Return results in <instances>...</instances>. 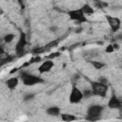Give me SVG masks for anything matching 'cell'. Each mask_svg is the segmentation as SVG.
I'll use <instances>...</instances> for the list:
<instances>
[{
  "instance_id": "7c38bea8",
  "label": "cell",
  "mask_w": 122,
  "mask_h": 122,
  "mask_svg": "<svg viewBox=\"0 0 122 122\" xmlns=\"http://www.w3.org/2000/svg\"><path fill=\"white\" fill-rule=\"evenodd\" d=\"M60 116L64 122H72V121L77 120V117L73 114H71V113H61Z\"/></svg>"
},
{
  "instance_id": "8fae6325",
  "label": "cell",
  "mask_w": 122,
  "mask_h": 122,
  "mask_svg": "<svg viewBox=\"0 0 122 122\" xmlns=\"http://www.w3.org/2000/svg\"><path fill=\"white\" fill-rule=\"evenodd\" d=\"M46 112L49 114V115H51V116H57L60 114V108H58L57 106H51L50 108H48L46 110Z\"/></svg>"
},
{
  "instance_id": "2e32d148",
  "label": "cell",
  "mask_w": 122,
  "mask_h": 122,
  "mask_svg": "<svg viewBox=\"0 0 122 122\" xmlns=\"http://www.w3.org/2000/svg\"><path fill=\"white\" fill-rule=\"evenodd\" d=\"M90 63H91V64L93 66V68L96 69V70H100V69H102L103 67H105V64L102 63V62H100V61H94V60H92V61H90Z\"/></svg>"
},
{
  "instance_id": "4316f807",
  "label": "cell",
  "mask_w": 122,
  "mask_h": 122,
  "mask_svg": "<svg viewBox=\"0 0 122 122\" xmlns=\"http://www.w3.org/2000/svg\"><path fill=\"white\" fill-rule=\"evenodd\" d=\"M18 70H20V69H19V68H14L13 70H11V71H10V73H13V72H15V71H17Z\"/></svg>"
},
{
  "instance_id": "ba28073f",
  "label": "cell",
  "mask_w": 122,
  "mask_h": 122,
  "mask_svg": "<svg viewBox=\"0 0 122 122\" xmlns=\"http://www.w3.org/2000/svg\"><path fill=\"white\" fill-rule=\"evenodd\" d=\"M108 107L110 109H114V110L122 111V102L120 101V99L115 94H112L111 96V98L109 99Z\"/></svg>"
},
{
  "instance_id": "8992f818",
  "label": "cell",
  "mask_w": 122,
  "mask_h": 122,
  "mask_svg": "<svg viewBox=\"0 0 122 122\" xmlns=\"http://www.w3.org/2000/svg\"><path fill=\"white\" fill-rule=\"evenodd\" d=\"M83 98H84L83 92H81L76 86H72V88L71 90V93L69 95V101H70V103H71V104H77Z\"/></svg>"
},
{
  "instance_id": "52a82bcc",
  "label": "cell",
  "mask_w": 122,
  "mask_h": 122,
  "mask_svg": "<svg viewBox=\"0 0 122 122\" xmlns=\"http://www.w3.org/2000/svg\"><path fill=\"white\" fill-rule=\"evenodd\" d=\"M106 20L107 22L109 23V26L111 28V30L112 32H116L117 30H119L120 27H121V21L119 18L117 17H114V16H111V15H106Z\"/></svg>"
},
{
  "instance_id": "d4e9b609",
  "label": "cell",
  "mask_w": 122,
  "mask_h": 122,
  "mask_svg": "<svg viewBox=\"0 0 122 122\" xmlns=\"http://www.w3.org/2000/svg\"><path fill=\"white\" fill-rule=\"evenodd\" d=\"M99 82H101V83H103V84H107V85H108V80H107V78H105V77L100 78V79H99Z\"/></svg>"
},
{
  "instance_id": "30bf717a",
  "label": "cell",
  "mask_w": 122,
  "mask_h": 122,
  "mask_svg": "<svg viewBox=\"0 0 122 122\" xmlns=\"http://www.w3.org/2000/svg\"><path fill=\"white\" fill-rule=\"evenodd\" d=\"M18 82H19V79H18V77H10V78H9L7 81H6V85H7V87L10 89V90H13V89H15L16 87H17V85H18Z\"/></svg>"
},
{
  "instance_id": "7402d4cb",
  "label": "cell",
  "mask_w": 122,
  "mask_h": 122,
  "mask_svg": "<svg viewBox=\"0 0 122 122\" xmlns=\"http://www.w3.org/2000/svg\"><path fill=\"white\" fill-rule=\"evenodd\" d=\"M92 95H93L92 89H91V90H85V91L83 92V96H84V98H89V97H91Z\"/></svg>"
},
{
  "instance_id": "e0dca14e",
  "label": "cell",
  "mask_w": 122,
  "mask_h": 122,
  "mask_svg": "<svg viewBox=\"0 0 122 122\" xmlns=\"http://www.w3.org/2000/svg\"><path fill=\"white\" fill-rule=\"evenodd\" d=\"M60 55H61V52H60V51H54V52H51V53L48 54V55L45 57V59H46V60H51V59H54V58L59 57Z\"/></svg>"
},
{
  "instance_id": "ac0fdd59",
  "label": "cell",
  "mask_w": 122,
  "mask_h": 122,
  "mask_svg": "<svg viewBox=\"0 0 122 122\" xmlns=\"http://www.w3.org/2000/svg\"><path fill=\"white\" fill-rule=\"evenodd\" d=\"M94 6L98 9H104V8H107L109 6V4L107 2H103V1H94Z\"/></svg>"
},
{
  "instance_id": "5bb4252c",
  "label": "cell",
  "mask_w": 122,
  "mask_h": 122,
  "mask_svg": "<svg viewBox=\"0 0 122 122\" xmlns=\"http://www.w3.org/2000/svg\"><path fill=\"white\" fill-rule=\"evenodd\" d=\"M45 51H47V49H46L45 46L36 47V48H33L31 50V53L34 54V55H37V56H39V54H41V53H44Z\"/></svg>"
},
{
  "instance_id": "d6986e66",
  "label": "cell",
  "mask_w": 122,
  "mask_h": 122,
  "mask_svg": "<svg viewBox=\"0 0 122 122\" xmlns=\"http://www.w3.org/2000/svg\"><path fill=\"white\" fill-rule=\"evenodd\" d=\"M14 38H15L14 34H12V33H8V34H6V35L4 36V41H5L6 43H10Z\"/></svg>"
},
{
  "instance_id": "5b68a950",
  "label": "cell",
  "mask_w": 122,
  "mask_h": 122,
  "mask_svg": "<svg viewBox=\"0 0 122 122\" xmlns=\"http://www.w3.org/2000/svg\"><path fill=\"white\" fill-rule=\"evenodd\" d=\"M28 44V40H27V36H26V33L23 32V31H20V36H19V39L15 45V52L16 54H18L19 56L21 55H24V52H25V47L27 46Z\"/></svg>"
},
{
  "instance_id": "9c48e42d",
  "label": "cell",
  "mask_w": 122,
  "mask_h": 122,
  "mask_svg": "<svg viewBox=\"0 0 122 122\" xmlns=\"http://www.w3.org/2000/svg\"><path fill=\"white\" fill-rule=\"evenodd\" d=\"M53 66H54L53 61H51V60H46V61H44V62L38 67V71H39V73L49 72V71L52 69Z\"/></svg>"
},
{
  "instance_id": "44dd1931",
  "label": "cell",
  "mask_w": 122,
  "mask_h": 122,
  "mask_svg": "<svg viewBox=\"0 0 122 122\" xmlns=\"http://www.w3.org/2000/svg\"><path fill=\"white\" fill-rule=\"evenodd\" d=\"M41 60H42L41 56H35V57H32L31 59H30V60H29V63H30V64L38 63V62H40Z\"/></svg>"
},
{
  "instance_id": "603a6c76",
  "label": "cell",
  "mask_w": 122,
  "mask_h": 122,
  "mask_svg": "<svg viewBox=\"0 0 122 122\" xmlns=\"http://www.w3.org/2000/svg\"><path fill=\"white\" fill-rule=\"evenodd\" d=\"M105 51H106L107 53H112V52H113V51H114V48H113L112 44L108 45V46L106 47V49H105Z\"/></svg>"
},
{
  "instance_id": "277c9868",
  "label": "cell",
  "mask_w": 122,
  "mask_h": 122,
  "mask_svg": "<svg viewBox=\"0 0 122 122\" xmlns=\"http://www.w3.org/2000/svg\"><path fill=\"white\" fill-rule=\"evenodd\" d=\"M68 15L70 17L71 20L74 21L75 24H82V23H86L88 22V19L86 18L84 12L82 11L81 9H74V10H71L68 11Z\"/></svg>"
},
{
  "instance_id": "ffe728a7",
  "label": "cell",
  "mask_w": 122,
  "mask_h": 122,
  "mask_svg": "<svg viewBox=\"0 0 122 122\" xmlns=\"http://www.w3.org/2000/svg\"><path fill=\"white\" fill-rule=\"evenodd\" d=\"M14 58H15V55H8L6 58H3V59H2V65L6 64V63H10V62H12Z\"/></svg>"
},
{
  "instance_id": "83f0119b",
  "label": "cell",
  "mask_w": 122,
  "mask_h": 122,
  "mask_svg": "<svg viewBox=\"0 0 122 122\" xmlns=\"http://www.w3.org/2000/svg\"><path fill=\"white\" fill-rule=\"evenodd\" d=\"M51 31H55L56 27H51Z\"/></svg>"
},
{
  "instance_id": "6da1fadb",
  "label": "cell",
  "mask_w": 122,
  "mask_h": 122,
  "mask_svg": "<svg viewBox=\"0 0 122 122\" xmlns=\"http://www.w3.org/2000/svg\"><path fill=\"white\" fill-rule=\"evenodd\" d=\"M103 110H104V107L101 105H91L87 110V115L85 118L91 122L97 121L100 119Z\"/></svg>"
},
{
  "instance_id": "7a4b0ae2",
  "label": "cell",
  "mask_w": 122,
  "mask_h": 122,
  "mask_svg": "<svg viewBox=\"0 0 122 122\" xmlns=\"http://www.w3.org/2000/svg\"><path fill=\"white\" fill-rule=\"evenodd\" d=\"M20 78H21V80L25 86H33V85L41 84L44 82V79L41 78L40 76L30 74V73L26 72V71H23L20 73Z\"/></svg>"
},
{
  "instance_id": "9a60e30c",
  "label": "cell",
  "mask_w": 122,
  "mask_h": 122,
  "mask_svg": "<svg viewBox=\"0 0 122 122\" xmlns=\"http://www.w3.org/2000/svg\"><path fill=\"white\" fill-rule=\"evenodd\" d=\"M62 39H61V37L60 38H58V39H55V40H53V41H51L50 43H48L45 47H46V49H47V51H49L51 48H54V47H57V45L59 44V42L61 41Z\"/></svg>"
},
{
  "instance_id": "cb8c5ba5",
  "label": "cell",
  "mask_w": 122,
  "mask_h": 122,
  "mask_svg": "<svg viewBox=\"0 0 122 122\" xmlns=\"http://www.w3.org/2000/svg\"><path fill=\"white\" fill-rule=\"evenodd\" d=\"M34 98V94L33 93H29V94H26L24 96V101H30V100H32Z\"/></svg>"
},
{
  "instance_id": "484cf974",
  "label": "cell",
  "mask_w": 122,
  "mask_h": 122,
  "mask_svg": "<svg viewBox=\"0 0 122 122\" xmlns=\"http://www.w3.org/2000/svg\"><path fill=\"white\" fill-rule=\"evenodd\" d=\"M112 46H113V48H114V50H117V49H119V45L118 44H112Z\"/></svg>"
},
{
  "instance_id": "4fadbf2b",
  "label": "cell",
  "mask_w": 122,
  "mask_h": 122,
  "mask_svg": "<svg viewBox=\"0 0 122 122\" xmlns=\"http://www.w3.org/2000/svg\"><path fill=\"white\" fill-rule=\"evenodd\" d=\"M80 9H81L82 11L84 12V14H92V13L94 12L93 8H92V6L89 5V4H84Z\"/></svg>"
},
{
  "instance_id": "3957f363",
  "label": "cell",
  "mask_w": 122,
  "mask_h": 122,
  "mask_svg": "<svg viewBox=\"0 0 122 122\" xmlns=\"http://www.w3.org/2000/svg\"><path fill=\"white\" fill-rule=\"evenodd\" d=\"M91 87H92L93 95H97L100 97H105L107 95V92L109 89L107 84H103L99 81H97V82L92 81V82H91Z\"/></svg>"
}]
</instances>
